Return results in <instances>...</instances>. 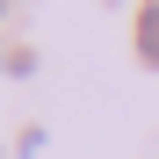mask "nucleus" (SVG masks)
Masks as SVG:
<instances>
[{"instance_id": "nucleus-1", "label": "nucleus", "mask_w": 159, "mask_h": 159, "mask_svg": "<svg viewBox=\"0 0 159 159\" xmlns=\"http://www.w3.org/2000/svg\"><path fill=\"white\" fill-rule=\"evenodd\" d=\"M138 58L159 72V0H145V7H138Z\"/></svg>"}]
</instances>
